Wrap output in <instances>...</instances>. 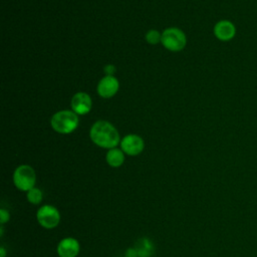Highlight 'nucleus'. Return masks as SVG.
Masks as SVG:
<instances>
[{
    "label": "nucleus",
    "instance_id": "f257e3e1",
    "mask_svg": "<svg viewBox=\"0 0 257 257\" xmlns=\"http://www.w3.org/2000/svg\"><path fill=\"white\" fill-rule=\"evenodd\" d=\"M89 138L95 146L106 150L116 148L121 140L117 128L104 119H99L92 123L89 130Z\"/></svg>",
    "mask_w": 257,
    "mask_h": 257
},
{
    "label": "nucleus",
    "instance_id": "f03ea898",
    "mask_svg": "<svg viewBox=\"0 0 257 257\" xmlns=\"http://www.w3.org/2000/svg\"><path fill=\"white\" fill-rule=\"evenodd\" d=\"M79 124V115L71 109H61L54 112L50 118L52 130L60 135L73 133Z\"/></svg>",
    "mask_w": 257,
    "mask_h": 257
},
{
    "label": "nucleus",
    "instance_id": "7ed1b4c3",
    "mask_svg": "<svg viewBox=\"0 0 257 257\" xmlns=\"http://www.w3.org/2000/svg\"><path fill=\"white\" fill-rule=\"evenodd\" d=\"M12 181L15 188L21 192H27L35 187L36 173L35 170L27 164L19 165L13 172Z\"/></svg>",
    "mask_w": 257,
    "mask_h": 257
},
{
    "label": "nucleus",
    "instance_id": "20e7f679",
    "mask_svg": "<svg viewBox=\"0 0 257 257\" xmlns=\"http://www.w3.org/2000/svg\"><path fill=\"white\" fill-rule=\"evenodd\" d=\"M161 44L171 52H180L187 45L186 33L178 27H168L162 31Z\"/></svg>",
    "mask_w": 257,
    "mask_h": 257
},
{
    "label": "nucleus",
    "instance_id": "39448f33",
    "mask_svg": "<svg viewBox=\"0 0 257 257\" xmlns=\"http://www.w3.org/2000/svg\"><path fill=\"white\" fill-rule=\"evenodd\" d=\"M60 212L53 205H42L36 211V220L38 224L44 229L50 230L56 228L60 223Z\"/></svg>",
    "mask_w": 257,
    "mask_h": 257
},
{
    "label": "nucleus",
    "instance_id": "423d86ee",
    "mask_svg": "<svg viewBox=\"0 0 257 257\" xmlns=\"http://www.w3.org/2000/svg\"><path fill=\"white\" fill-rule=\"evenodd\" d=\"M119 148L122 152L130 156L136 157L141 155L145 150V141L144 139L136 134H128L121 138L119 143Z\"/></svg>",
    "mask_w": 257,
    "mask_h": 257
},
{
    "label": "nucleus",
    "instance_id": "0eeeda50",
    "mask_svg": "<svg viewBox=\"0 0 257 257\" xmlns=\"http://www.w3.org/2000/svg\"><path fill=\"white\" fill-rule=\"evenodd\" d=\"M119 89V81L114 75H104L102 76L97 85V94L102 98H111L114 96Z\"/></svg>",
    "mask_w": 257,
    "mask_h": 257
},
{
    "label": "nucleus",
    "instance_id": "6e6552de",
    "mask_svg": "<svg viewBox=\"0 0 257 257\" xmlns=\"http://www.w3.org/2000/svg\"><path fill=\"white\" fill-rule=\"evenodd\" d=\"M92 99L91 96L84 92H75L70 99V109L78 115H84L91 110Z\"/></svg>",
    "mask_w": 257,
    "mask_h": 257
},
{
    "label": "nucleus",
    "instance_id": "1a4fd4ad",
    "mask_svg": "<svg viewBox=\"0 0 257 257\" xmlns=\"http://www.w3.org/2000/svg\"><path fill=\"white\" fill-rule=\"evenodd\" d=\"M213 33L218 40L227 42L236 36L237 28L232 21L228 19H222L215 23L213 27Z\"/></svg>",
    "mask_w": 257,
    "mask_h": 257
},
{
    "label": "nucleus",
    "instance_id": "9d476101",
    "mask_svg": "<svg viewBox=\"0 0 257 257\" xmlns=\"http://www.w3.org/2000/svg\"><path fill=\"white\" fill-rule=\"evenodd\" d=\"M56 252L59 257H77L80 252V243L74 237L62 238L56 246Z\"/></svg>",
    "mask_w": 257,
    "mask_h": 257
},
{
    "label": "nucleus",
    "instance_id": "9b49d317",
    "mask_svg": "<svg viewBox=\"0 0 257 257\" xmlns=\"http://www.w3.org/2000/svg\"><path fill=\"white\" fill-rule=\"evenodd\" d=\"M125 160V154L120 148H112L107 150L105 154V161L111 168H119L123 165Z\"/></svg>",
    "mask_w": 257,
    "mask_h": 257
},
{
    "label": "nucleus",
    "instance_id": "f8f14e48",
    "mask_svg": "<svg viewBox=\"0 0 257 257\" xmlns=\"http://www.w3.org/2000/svg\"><path fill=\"white\" fill-rule=\"evenodd\" d=\"M135 248L138 252L139 257H150L154 251V245L152 241L148 238L141 239Z\"/></svg>",
    "mask_w": 257,
    "mask_h": 257
},
{
    "label": "nucleus",
    "instance_id": "ddd939ff",
    "mask_svg": "<svg viewBox=\"0 0 257 257\" xmlns=\"http://www.w3.org/2000/svg\"><path fill=\"white\" fill-rule=\"evenodd\" d=\"M26 199L32 205H39L43 200V193L39 188L34 187L26 192Z\"/></svg>",
    "mask_w": 257,
    "mask_h": 257
},
{
    "label": "nucleus",
    "instance_id": "4468645a",
    "mask_svg": "<svg viewBox=\"0 0 257 257\" xmlns=\"http://www.w3.org/2000/svg\"><path fill=\"white\" fill-rule=\"evenodd\" d=\"M146 41L151 45H157L162 41V32L157 29H150L145 35Z\"/></svg>",
    "mask_w": 257,
    "mask_h": 257
},
{
    "label": "nucleus",
    "instance_id": "2eb2a0df",
    "mask_svg": "<svg viewBox=\"0 0 257 257\" xmlns=\"http://www.w3.org/2000/svg\"><path fill=\"white\" fill-rule=\"evenodd\" d=\"M10 220V213L8 210L2 208L0 209V223L1 225L7 223Z\"/></svg>",
    "mask_w": 257,
    "mask_h": 257
},
{
    "label": "nucleus",
    "instance_id": "dca6fc26",
    "mask_svg": "<svg viewBox=\"0 0 257 257\" xmlns=\"http://www.w3.org/2000/svg\"><path fill=\"white\" fill-rule=\"evenodd\" d=\"M115 71H116V68L113 64H106L103 67V72L105 75H114Z\"/></svg>",
    "mask_w": 257,
    "mask_h": 257
},
{
    "label": "nucleus",
    "instance_id": "f3484780",
    "mask_svg": "<svg viewBox=\"0 0 257 257\" xmlns=\"http://www.w3.org/2000/svg\"><path fill=\"white\" fill-rule=\"evenodd\" d=\"M125 257H139L136 248H128L125 251Z\"/></svg>",
    "mask_w": 257,
    "mask_h": 257
},
{
    "label": "nucleus",
    "instance_id": "a211bd4d",
    "mask_svg": "<svg viewBox=\"0 0 257 257\" xmlns=\"http://www.w3.org/2000/svg\"><path fill=\"white\" fill-rule=\"evenodd\" d=\"M0 257H6V250L4 246H0Z\"/></svg>",
    "mask_w": 257,
    "mask_h": 257
}]
</instances>
